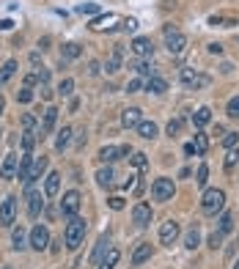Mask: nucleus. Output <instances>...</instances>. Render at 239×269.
I'll list each match as a JSON object with an SVG mask.
<instances>
[{"label": "nucleus", "mask_w": 239, "mask_h": 269, "mask_svg": "<svg viewBox=\"0 0 239 269\" xmlns=\"http://www.w3.org/2000/svg\"><path fill=\"white\" fill-rule=\"evenodd\" d=\"M47 165H50V160H47V157H36V160H33V168H30V176H28V181H25V187H30L36 179L44 176Z\"/></svg>", "instance_id": "ddd939ff"}, {"label": "nucleus", "mask_w": 239, "mask_h": 269, "mask_svg": "<svg viewBox=\"0 0 239 269\" xmlns=\"http://www.w3.org/2000/svg\"><path fill=\"white\" fill-rule=\"evenodd\" d=\"M20 173V157L17 154H6V160H3V168H0V179H6V181H11L14 176Z\"/></svg>", "instance_id": "9d476101"}, {"label": "nucleus", "mask_w": 239, "mask_h": 269, "mask_svg": "<svg viewBox=\"0 0 239 269\" xmlns=\"http://www.w3.org/2000/svg\"><path fill=\"white\" fill-rule=\"evenodd\" d=\"M165 47H168L171 55H181V52H185V47H187V36L181 33L179 28L165 25Z\"/></svg>", "instance_id": "7ed1b4c3"}, {"label": "nucleus", "mask_w": 239, "mask_h": 269, "mask_svg": "<svg viewBox=\"0 0 239 269\" xmlns=\"http://www.w3.org/2000/svg\"><path fill=\"white\" fill-rule=\"evenodd\" d=\"M193 121H195V126H206L212 121V110L209 107H198L195 113H193Z\"/></svg>", "instance_id": "473e14b6"}, {"label": "nucleus", "mask_w": 239, "mask_h": 269, "mask_svg": "<svg viewBox=\"0 0 239 269\" xmlns=\"http://www.w3.org/2000/svg\"><path fill=\"white\" fill-rule=\"evenodd\" d=\"M85 231H88V223H85L83 217H69L66 231H63V244H66L69 250H77L85 239Z\"/></svg>", "instance_id": "f257e3e1"}, {"label": "nucleus", "mask_w": 239, "mask_h": 269, "mask_svg": "<svg viewBox=\"0 0 239 269\" xmlns=\"http://www.w3.org/2000/svg\"><path fill=\"white\" fill-rule=\"evenodd\" d=\"M105 69H107V74H116L118 69H121V47H116V50H113V55H110L107 63H105Z\"/></svg>", "instance_id": "cd10ccee"}, {"label": "nucleus", "mask_w": 239, "mask_h": 269, "mask_svg": "<svg viewBox=\"0 0 239 269\" xmlns=\"http://www.w3.org/2000/svg\"><path fill=\"white\" fill-rule=\"evenodd\" d=\"M193 146H195L198 154H206V151H209V138H206V132H195Z\"/></svg>", "instance_id": "72a5a7b5"}, {"label": "nucleus", "mask_w": 239, "mask_h": 269, "mask_svg": "<svg viewBox=\"0 0 239 269\" xmlns=\"http://www.w3.org/2000/svg\"><path fill=\"white\" fill-rule=\"evenodd\" d=\"M11 247L14 250H25L28 247V234H25V228H14V234H11Z\"/></svg>", "instance_id": "b1692460"}, {"label": "nucleus", "mask_w": 239, "mask_h": 269, "mask_svg": "<svg viewBox=\"0 0 239 269\" xmlns=\"http://www.w3.org/2000/svg\"><path fill=\"white\" fill-rule=\"evenodd\" d=\"M236 143H239V132H226V138H223V146L228 148H236Z\"/></svg>", "instance_id": "37998d69"}, {"label": "nucleus", "mask_w": 239, "mask_h": 269, "mask_svg": "<svg viewBox=\"0 0 239 269\" xmlns=\"http://www.w3.org/2000/svg\"><path fill=\"white\" fill-rule=\"evenodd\" d=\"M30 247L39 250V253L50 247V231H47L44 225H33V228H30Z\"/></svg>", "instance_id": "1a4fd4ad"}, {"label": "nucleus", "mask_w": 239, "mask_h": 269, "mask_svg": "<svg viewBox=\"0 0 239 269\" xmlns=\"http://www.w3.org/2000/svg\"><path fill=\"white\" fill-rule=\"evenodd\" d=\"M116 160H121V148H118V146H105V148L99 151V162L113 165Z\"/></svg>", "instance_id": "4be33fe9"}, {"label": "nucleus", "mask_w": 239, "mask_h": 269, "mask_svg": "<svg viewBox=\"0 0 239 269\" xmlns=\"http://www.w3.org/2000/svg\"><path fill=\"white\" fill-rule=\"evenodd\" d=\"M77 14H99V6L97 3H83V6H77Z\"/></svg>", "instance_id": "49530a36"}, {"label": "nucleus", "mask_w": 239, "mask_h": 269, "mask_svg": "<svg viewBox=\"0 0 239 269\" xmlns=\"http://www.w3.org/2000/svg\"><path fill=\"white\" fill-rule=\"evenodd\" d=\"M118 258H121V253H118L116 247H110V250H107V256L99 261V269H113V266L118 264Z\"/></svg>", "instance_id": "7c9ffc66"}, {"label": "nucleus", "mask_w": 239, "mask_h": 269, "mask_svg": "<svg viewBox=\"0 0 239 269\" xmlns=\"http://www.w3.org/2000/svg\"><path fill=\"white\" fill-rule=\"evenodd\" d=\"M132 220H135V225H149L151 223V206L146 201H140V203H135V209H132Z\"/></svg>", "instance_id": "f8f14e48"}, {"label": "nucleus", "mask_w": 239, "mask_h": 269, "mask_svg": "<svg viewBox=\"0 0 239 269\" xmlns=\"http://www.w3.org/2000/svg\"><path fill=\"white\" fill-rule=\"evenodd\" d=\"M116 20H118L116 14H99V17L94 20L88 28H91V30H113V28H116V25H113Z\"/></svg>", "instance_id": "f3484780"}, {"label": "nucleus", "mask_w": 239, "mask_h": 269, "mask_svg": "<svg viewBox=\"0 0 239 269\" xmlns=\"http://www.w3.org/2000/svg\"><path fill=\"white\" fill-rule=\"evenodd\" d=\"M58 189H61V173H47V179H44V195L47 198H55L58 195Z\"/></svg>", "instance_id": "dca6fc26"}, {"label": "nucleus", "mask_w": 239, "mask_h": 269, "mask_svg": "<svg viewBox=\"0 0 239 269\" xmlns=\"http://www.w3.org/2000/svg\"><path fill=\"white\" fill-rule=\"evenodd\" d=\"M130 69H135L138 74H146V77H151V74H154V69H151L146 61H132V63H130Z\"/></svg>", "instance_id": "c9c22d12"}, {"label": "nucleus", "mask_w": 239, "mask_h": 269, "mask_svg": "<svg viewBox=\"0 0 239 269\" xmlns=\"http://www.w3.org/2000/svg\"><path fill=\"white\" fill-rule=\"evenodd\" d=\"M17 102H22V105H30V102H33V91H30V88L17 91Z\"/></svg>", "instance_id": "a18cd8bd"}, {"label": "nucleus", "mask_w": 239, "mask_h": 269, "mask_svg": "<svg viewBox=\"0 0 239 269\" xmlns=\"http://www.w3.org/2000/svg\"><path fill=\"white\" fill-rule=\"evenodd\" d=\"M140 121H143V116H140L138 107H126L124 113H121V124L126 126V129H138Z\"/></svg>", "instance_id": "4468645a"}, {"label": "nucleus", "mask_w": 239, "mask_h": 269, "mask_svg": "<svg viewBox=\"0 0 239 269\" xmlns=\"http://www.w3.org/2000/svg\"><path fill=\"white\" fill-rule=\"evenodd\" d=\"M36 77H39V83H42V85H47V83H50V69H39V72H36Z\"/></svg>", "instance_id": "8fccbe9b"}, {"label": "nucleus", "mask_w": 239, "mask_h": 269, "mask_svg": "<svg viewBox=\"0 0 239 269\" xmlns=\"http://www.w3.org/2000/svg\"><path fill=\"white\" fill-rule=\"evenodd\" d=\"M226 113H228V118H234V121H239V97H234V99L228 102Z\"/></svg>", "instance_id": "a19ab883"}, {"label": "nucleus", "mask_w": 239, "mask_h": 269, "mask_svg": "<svg viewBox=\"0 0 239 269\" xmlns=\"http://www.w3.org/2000/svg\"><path fill=\"white\" fill-rule=\"evenodd\" d=\"M209 52H212V55H220V52H223V44L212 42V44H209Z\"/></svg>", "instance_id": "6e6d98bb"}, {"label": "nucleus", "mask_w": 239, "mask_h": 269, "mask_svg": "<svg viewBox=\"0 0 239 269\" xmlns=\"http://www.w3.org/2000/svg\"><path fill=\"white\" fill-rule=\"evenodd\" d=\"M80 55H83V47L75 44V42L63 44V50H61V58L63 61H75V58H80Z\"/></svg>", "instance_id": "393cba45"}, {"label": "nucleus", "mask_w": 239, "mask_h": 269, "mask_svg": "<svg viewBox=\"0 0 239 269\" xmlns=\"http://www.w3.org/2000/svg\"><path fill=\"white\" fill-rule=\"evenodd\" d=\"M226 206V193L217 187H212V189H206L204 198H201V209L206 212V215H217V212Z\"/></svg>", "instance_id": "f03ea898"}, {"label": "nucleus", "mask_w": 239, "mask_h": 269, "mask_svg": "<svg viewBox=\"0 0 239 269\" xmlns=\"http://www.w3.org/2000/svg\"><path fill=\"white\" fill-rule=\"evenodd\" d=\"M217 231H220V234H231V231H234V215H231V212H223Z\"/></svg>", "instance_id": "f704fd0d"}, {"label": "nucleus", "mask_w": 239, "mask_h": 269, "mask_svg": "<svg viewBox=\"0 0 239 269\" xmlns=\"http://www.w3.org/2000/svg\"><path fill=\"white\" fill-rule=\"evenodd\" d=\"M42 209H44L42 195H39L36 189H28V215L30 217H39V215H42Z\"/></svg>", "instance_id": "2eb2a0df"}, {"label": "nucleus", "mask_w": 239, "mask_h": 269, "mask_svg": "<svg viewBox=\"0 0 239 269\" xmlns=\"http://www.w3.org/2000/svg\"><path fill=\"white\" fill-rule=\"evenodd\" d=\"M42 99H52V91L47 85H42Z\"/></svg>", "instance_id": "bf43d9fd"}, {"label": "nucleus", "mask_w": 239, "mask_h": 269, "mask_svg": "<svg viewBox=\"0 0 239 269\" xmlns=\"http://www.w3.org/2000/svg\"><path fill=\"white\" fill-rule=\"evenodd\" d=\"M223 236H226V234H220V231H214V234L209 236V247H212V250H217L220 244H223Z\"/></svg>", "instance_id": "de8ad7c7"}, {"label": "nucleus", "mask_w": 239, "mask_h": 269, "mask_svg": "<svg viewBox=\"0 0 239 269\" xmlns=\"http://www.w3.org/2000/svg\"><path fill=\"white\" fill-rule=\"evenodd\" d=\"M88 74H91V77H97V74H99V63H97V61H94L91 66H88Z\"/></svg>", "instance_id": "4d7b16f0"}, {"label": "nucleus", "mask_w": 239, "mask_h": 269, "mask_svg": "<svg viewBox=\"0 0 239 269\" xmlns=\"http://www.w3.org/2000/svg\"><path fill=\"white\" fill-rule=\"evenodd\" d=\"M3 269H11V266H3Z\"/></svg>", "instance_id": "0e129e2a"}, {"label": "nucleus", "mask_w": 239, "mask_h": 269, "mask_svg": "<svg viewBox=\"0 0 239 269\" xmlns=\"http://www.w3.org/2000/svg\"><path fill=\"white\" fill-rule=\"evenodd\" d=\"M143 88H146L149 93H165L168 91V83L162 80V77H157V74H151L149 80H146V85H143Z\"/></svg>", "instance_id": "412c9836"}, {"label": "nucleus", "mask_w": 239, "mask_h": 269, "mask_svg": "<svg viewBox=\"0 0 239 269\" xmlns=\"http://www.w3.org/2000/svg\"><path fill=\"white\" fill-rule=\"evenodd\" d=\"M110 209H113V212H121V209H124V198H110Z\"/></svg>", "instance_id": "603ef678"}, {"label": "nucleus", "mask_w": 239, "mask_h": 269, "mask_svg": "<svg viewBox=\"0 0 239 269\" xmlns=\"http://www.w3.org/2000/svg\"><path fill=\"white\" fill-rule=\"evenodd\" d=\"M33 160H36V157H30V151H25V154H22V160H20V173H17L22 184H25V181H28V176H30V168H33Z\"/></svg>", "instance_id": "5701e85b"}, {"label": "nucleus", "mask_w": 239, "mask_h": 269, "mask_svg": "<svg viewBox=\"0 0 239 269\" xmlns=\"http://www.w3.org/2000/svg\"><path fill=\"white\" fill-rule=\"evenodd\" d=\"M94 179H97V184H99V187H105V189H110V187L116 184V181H113V179H116V173H113V168H110V165H107V168H99Z\"/></svg>", "instance_id": "a211bd4d"}, {"label": "nucleus", "mask_w": 239, "mask_h": 269, "mask_svg": "<svg viewBox=\"0 0 239 269\" xmlns=\"http://www.w3.org/2000/svg\"><path fill=\"white\" fill-rule=\"evenodd\" d=\"M36 83H39V77H36V74H28V77H25V88H33Z\"/></svg>", "instance_id": "5fc2aeb1"}, {"label": "nucleus", "mask_w": 239, "mask_h": 269, "mask_svg": "<svg viewBox=\"0 0 239 269\" xmlns=\"http://www.w3.org/2000/svg\"><path fill=\"white\" fill-rule=\"evenodd\" d=\"M236 165H239V148H231L228 157H226V170L231 173V170L236 168Z\"/></svg>", "instance_id": "58836bf2"}, {"label": "nucleus", "mask_w": 239, "mask_h": 269, "mask_svg": "<svg viewBox=\"0 0 239 269\" xmlns=\"http://www.w3.org/2000/svg\"><path fill=\"white\" fill-rule=\"evenodd\" d=\"M151 195H154V201H171L173 195H176V184H173V179H154V184H151Z\"/></svg>", "instance_id": "39448f33"}, {"label": "nucleus", "mask_w": 239, "mask_h": 269, "mask_svg": "<svg viewBox=\"0 0 239 269\" xmlns=\"http://www.w3.org/2000/svg\"><path fill=\"white\" fill-rule=\"evenodd\" d=\"M118 30H124V33H135V30H138V20H132V17L121 20V25H118Z\"/></svg>", "instance_id": "79ce46f5"}, {"label": "nucleus", "mask_w": 239, "mask_h": 269, "mask_svg": "<svg viewBox=\"0 0 239 269\" xmlns=\"http://www.w3.org/2000/svg\"><path fill=\"white\" fill-rule=\"evenodd\" d=\"M143 85H146L143 80H132V83H126V91H130V93H135V91H140Z\"/></svg>", "instance_id": "864d4df0"}, {"label": "nucleus", "mask_w": 239, "mask_h": 269, "mask_svg": "<svg viewBox=\"0 0 239 269\" xmlns=\"http://www.w3.org/2000/svg\"><path fill=\"white\" fill-rule=\"evenodd\" d=\"M55 121H58V107H47L44 110V121H42V132H52Z\"/></svg>", "instance_id": "a878e982"}, {"label": "nucleus", "mask_w": 239, "mask_h": 269, "mask_svg": "<svg viewBox=\"0 0 239 269\" xmlns=\"http://www.w3.org/2000/svg\"><path fill=\"white\" fill-rule=\"evenodd\" d=\"M138 134H140V138H146V140H154L157 138V124L154 121H140L138 124Z\"/></svg>", "instance_id": "c85d7f7f"}, {"label": "nucleus", "mask_w": 239, "mask_h": 269, "mask_svg": "<svg viewBox=\"0 0 239 269\" xmlns=\"http://www.w3.org/2000/svg\"><path fill=\"white\" fill-rule=\"evenodd\" d=\"M22 126H25V129H33V126H36V118L30 116V113H25V116H22Z\"/></svg>", "instance_id": "3c124183"}, {"label": "nucleus", "mask_w": 239, "mask_h": 269, "mask_svg": "<svg viewBox=\"0 0 239 269\" xmlns=\"http://www.w3.org/2000/svg\"><path fill=\"white\" fill-rule=\"evenodd\" d=\"M110 250V236L107 234H102L99 236V242H97V247H94V256H91V264H99L102 261V256Z\"/></svg>", "instance_id": "6ab92c4d"}, {"label": "nucleus", "mask_w": 239, "mask_h": 269, "mask_svg": "<svg viewBox=\"0 0 239 269\" xmlns=\"http://www.w3.org/2000/svg\"><path fill=\"white\" fill-rule=\"evenodd\" d=\"M14 220H17V198L9 195L3 201V206H0V225L9 228V225H14Z\"/></svg>", "instance_id": "0eeeda50"}, {"label": "nucleus", "mask_w": 239, "mask_h": 269, "mask_svg": "<svg viewBox=\"0 0 239 269\" xmlns=\"http://www.w3.org/2000/svg\"><path fill=\"white\" fill-rule=\"evenodd\" d=\"M195 181H198V187H206V181H209V168H206V165H201V168H198Z\"/></svg>", "instance_id": "c03bdc74"}, {"label": "nucleus", "mask_w": 239, "mask_h": 269, "mask_svg": "<svg viewBox=\"0 0 239 269\" xmlns=\"http://www.w3.org/2000/svg\"><path fill=\"white\" fill-rule=\"evenodd\" d=\"M33 146H36V132L25 129V134H22V148H25V151H33Z\"/></svg>", "instance_id": "e433bc0d"}, {"label": "nucleus", "mask_w": 239, "mask_h": 269, "mask_svg": "<svg viewBox=\"0 0 239 269\" xmlns=\"http://www.w3.org/2000/svg\"><path fill=\"white\" fill-rule=\"evenodd\" d=\"M14 72H17V61H6V63H3V69H0V88H3V85L11 80Z\"/></svg>", "instance_id": "c756f323"}, {"label": "nucleus", "mask_w": 239, "mask_h": 269, "mask_svg": "<svg viewBox=\"0 0 239 269\" xmlns=\"http://www.w3.org/2000/svg\"><path fill=\"white\" fill-rule=\"evenodd\" d=\"M11 28H14L11 20H0V30H11Z\"/></svg>", "instance_id": "13d9d810"}, {"label": "nucleus", "mask_w": 239, "mask_h": 269, "mask_svg": "<svg viewBox=\"0 0 239 269\" xmlns=\"http://www.w3.org/2000/svg\"><path fill=\"white\" fill-rule=\"evenodd\" d=\"M71 91H75V80H71V77L61 80V85H58V93H61V97H71Z\"/></svg>", "instance_id": "ea45409f"}, {"label": "nucleus", "mask_w": 239, "mask_h": 269, "mask_svg": "<svg viewBox=\"0 0 239 269\" xmlns=\"http://www.w3.org/2000/svg\"><path fill=\"white\" fill-rule=\"evenodd\" d=\"M132 52L138 55V58H151V55H154V42L146 39V36L132 39Z\"/></svg>", "instance_id": "9b49d317"}, {"label": "nucleus", "mask_w": 239, "mask_h": 269, "mask_svg": "<svg viewBox=\"0 0 239 269\" xmlns=\"http://www.w3.org/2000/svg\"><path fill=\"white\" fill-rule=\"evenodd\" d=\"M151 258V244H146V242H143V244H138V247H135V253H132V266H140L143 264V261H149Z\"/></svg>", "instance_id": "aec40b11"}, {"label": "nucleus", "mask_w": 239, "mask_h": 269, "mask_svg": "<svg viewBox=\"0 0 239 269\" xmlns=\"http://www.w3.org/2000/svg\"><path fill=\"white\" fill-rule=\"evenodd\" d=\"M69 143H71V126H63V129L58 132V138H55V148H58V151H63Z\"/></svg>", "instance_id": "2f4dec72"}, {"label": "nucleus", "mask_w": 239, "mask_h": 269, "mask_svg": "<svg viewBox=\"0 0 239 269\" xmlns=\"http://www.w3.org/2000/svg\"><path fill=\"white\" fill-rule=\"evenodd\" d=\"M198 244H201V231H198V225H193V228L185 234V247H187V250H195Z\"/></svg>", "instance_id": "bb28decb"}, {"label": "nucleus", "mask_w": 239, "mask_h": 269, "mask_svg": "<svg viewBox=\"0 0 239 269\" xmlns=\"http://www.w3.org/2000/svg\"><path fill=\"white\" fill-rule=\"evenodd\" d=\"M181 132V118H173V121L168 124V134L173 138V134H179Z\"/></svg>", "instance_id": "09e8293b"}, {"label": "nucleus", "mask_w": 239, "mask_h": 269, "mask_svg": "<svg viewBox=\"0 0 239 269\" xmlns=\"http://www.w3.org/2000/svg\"><path fill=\"white\" fill-rule=\"evenodd\" d=\"M130 162H132V165H135V168H138V170H143V168H146V165H149V160H146V154H143V151H132Z\"/></svg>", "instance_id": "4c0bfd02"}, {"label": "nucleus", "mask_w": 239, "mask_h": 269, "mask_svg": "<svg viewBox=\"0 0 239 269\" xmlns=\"http://www.w3.org/2000/svg\"><path fill=\"white\" fill-rule=\"evenodd\" d=\"M3 110H6V99H3V93H0V116H3Z\"/></svg>", "instance_id": "680f3d73"}, {"label": "nucleus", "mask_w": 239, "mask_h": 269, "mask_svg": "<svg viewBox=\"0 0 239 269\" xmlns=\"http://www.w3.org/2000/svg\"><path fill=\"white\" fill-rule=\"evenodd\" d=\"M185 154H187V157H193V154H198V151H195V146H193V143H187V146H185Z\"/></svg>", "instance_id": "052dcab7"}, {"label": "nucleus", "mask_w": 239, "mask_h": 269, "mask_svg": "<svg viewBox=\"0 0 239 269\" xmlns=\"http://www.w3.org/2000/svg\"><path fill=\"white\" fill-rule=\"evenodd\" d=\"M181 85L190 91H201L209 85V74H204V72H195V69H181Z\"/></svg>", "instance_id": "20e7f679"}, {"label": "nucleus", "mask_w": 239, "mask_h": 269, "mask_svg": "<svg viewBox=\"0 0 239 269\" xmlns=\"http://www.w3.org/2000/svg\"><path fill=\"white\" fill-rule=\"evenodd\" d=\"M231 269H239V258H236V261H234V266H231Z\"/></svg>", "instance_id": "e2e57ef3"}, {"label": "nucleus", "mask_w": 239, "mask_h": 269, "mask_svg": "<svg viewBox=\"0 0 239 269\" xmlns=\"http://www.w3.org/2000/svg\"><path fill=\"white\" fill-rule=\"evenodd\" d=\"M179 234H181V228H179L176 220H168V223L159 225V242H162L165 247H171V244L179 239Z\"/></svg>", "instance_id": "6e6552de"}, {"label": "nucleus", "mask_w": 239, "mask_h": 269, "mask_svg": "<svg viewBox=\"0 0 239 269\" xmlns=\"http://www.w3.org/2000/svg\"><path fill=\"white\" fill-rule=\"evenodd\" d=\"M80 193L77 189H69V193H63V201H61V215L63 217H77V212H80Z\"/></svg>", "instance_id": "423d86ee"}]
</instances>
